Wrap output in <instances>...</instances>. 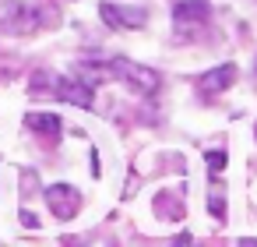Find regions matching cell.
Wrapping results in <instances>:
<instances>
[{
	"label": "cell",
	"mask_w": 257,
	"mask_h": 247,
	"mask_svg": "<svg viewBox=\"0 0 257 247\" xmlns=\"http://www.w3.org/2000/svg\"><path fill=\"white\" fill-rule=\"evenodd\" d=\"M253 71H257V64H253Z\"/></svg>",
	"instance_id": "7c38bea8"
},
{
	"label": "cell",
	"mask_w": 257,
	"mask_h": 247,
	"mask_svg": "<svg viewBox=\"0 0 257 247\" xmlns=\"http://www.w3.org/2000/svg\"><path fill=\"white\" fill-rule=\"evenodd\" d=\"M208 212H211L215 219H225V187H222V184L208 187Z\"/></svg>",
	"instance_id": "9c48e42d"
},
{
	"label": "cell",
	"mask_w": 257,
	"mask_h": 247,
	"mask_svg": "<svg viewBox=\"0 0 257 247\" xmlns=\"http://www.w3.org/2000/svg\"><path fill=\"white\" fill-rule=\"evenodd\" d=\"M106 71H109L116 81H123L127 89H134L138 96H155V92L162 89V74H159L155 67H145V64L127 60V57L109 60V64H106Z\"/></svg>",
	"instance_id": "6da1fadb"
},
{
	"label": "cell",
	"mask_w": 257,
	"mask_h": 247,
	"mask_svg": "<svg viewBox=\"0 0 257 247\" xmlns=\"http://www.w3.org/2000/svg\"><path fill=\"white\" fill-rule=\"evenodd\" d=\"M25 124H29L36 134H50V138H57V134H60V127H64L57 113H29V117H25Z\"/></svg>",
	"instance_id": "ba28073f"
},
{
	"label": "cell",
	"mask_w": 257,
	"mask_h": 247,
	"mask_svg": "<svg viewBox=\"0 0 257 247\" xmlns=\"http://www.w3.org/2000/svg\"><path fill=\"white\" fill-rule=\"evenodd\" d=\"M53 92H57V99L74 103V106H81V110H92V103H95V85L85 81L81 74H64V78H57V81H53Z\"/></svg>",
	"instance_id": "277c9868"
},
{
	"label": "cell",
	"mask_w": 257,
	"mask_h": 247,
	"mask_svg": "<svg viewBox=\"0 0 257 247\" xmlns=\"http://www.w3.org/2000/svg\"><path fill=\"white\" fill-rule=\"evenodd\" d=\"M225 159H229V155H225V148H211V152L204 155V162H208V170H211V173H222V170H225Z\"/></svg>",
	"instance_id": "30bf717a"
},
{
	"label": "cell",
	"mask_w": 257,
	"mask_h": 247,
	"mask_svg": "<svg viewBox=\"0 0 257 247\" xmlns=\"http://www.w3.org/2000/svg\"><path fill=\"white\" fill-rule=\"evenodd\" d=\"M36 29H39V8L22 4V0L0 8V32H8V36H32Z\"/></svg>",
	"instance_id": "3957f363"
},
{
	"label": "cell",
	"mask_w": 257,
	"mask_h": 247,
	"mask_svg": "<svg viewBox=\"0 0 257 247\" xmlns=\"http://www.w3.org/2000/svg\"><path fill=\"white\" fill-rule=\"evenodd\" d=\"M232 81H236V64H218V67H211V71L201 74L197 89L208 92V96H218V92H225Z\"/></svg>",
	"instance_id": "52a82bcc"
},
{
	"label": "cell",
	"mask_w": 257,
	"mask_h": 247,
	"mask_svg": "<svg viewBox=\"0 0 257 247\" xmlns=\"http://www.w3.org/2000/svg\"><path fill=\"white\" fill-rule=\"evenodd\" d=\"M22 222H25V226H32V229H36V226H39V222H36V219H32V212H22Z\"/></svg>",
	"instance_id": "8fae6325"
},
{
	"label": "cell",
	"mask_w": 257,
	"mask_h": 247,
	"mask_svg": "<svg viewBox=\"0 0 257 247\" xmlns=\"http://www.w3.org/2000/svg\"><path fill=\"white\" fill-rule=\"evenodd\" d=\"M99 15H102L106 29H113V32H138V29L148 25V8H141V4H113V0H102Z\"/></svg>",
	"instance_id": "7a4b0ae2"
},
{
	"label": "cell",
	"mask_w": 257,
	"mask_h": 247,
	"mask_svg": "<svg viewBox=\"0 0 257 247\" xmlns=\"http://www.w3.org/2000/svg\"><path fill=\"white\" fill-rule=\"evenodd\" d=\"M211 18V4L208 0H176L173 4V22H176V29L183 25H204Z\"/></svg>",
	"instance_id": "8992f818"
},
{
	"label": "cell",
	"mask_w": 257,
	"mask_h": 247,
	"mask_svg": "<svg viewBox=\"0 0 257 247\" xmlns=\"http://www.w3.org/2000/svg\"><path fill=\"white\" fill-rule=\"evenodd\" d=\"M43 194H46V205L57 219H74L78 208H81V191L71 187V184H50Z\"/></svg>",
	"instance_id": "5b68a950"
}]
</instances>
